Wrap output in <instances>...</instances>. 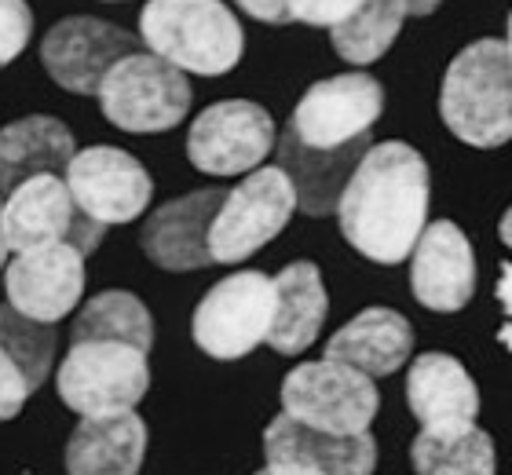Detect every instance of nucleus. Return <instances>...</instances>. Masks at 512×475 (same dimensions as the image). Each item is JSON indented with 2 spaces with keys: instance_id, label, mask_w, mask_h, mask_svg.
Listing matches in <instances>:
<instances>
[{
  "instance_id": "obj_16",
  "label": "nucleus",
  "mask_w": 512,
  "mask_h": 475,
  "mask_svg": "<svg viewBox=\"0 0 512 475\" xmlns=\"http://www.w3.org/2000/svg\"><path fill=\"white\" fill-rule=\"evenodd\" d=\"M417 304L439 315L461 311L476 293V256L469 238L458 223L439 220L425 227L414 245V267H410Z\"/></svg>"
},
{
  "instance_id": "obj_28",
  "label": "nucleus",
  "mask_w": 512,
  "mask_h": 475,
  "mask_svg": "<svg viewBox=\"0 0 512 475\" xmlns=\"http://www.w3.org/2000/svg\"><path fill=\"white\" fill-rule=\"evenodd\" d=\"M33 37V11L26 0H0V70L26 52Z\"/></svg>"
},
{
  "instance_id": "obj_26",
  "label": "nucleus",
  "mask_w": 512,
  "mask_h": 475,
  "mask_svg": "<svg viewBox=\"0 0 512 475\" xmlns=\"http://www.w3.org/2000/svg\"><path fill=\"white\" fill-rule=\"evenodd\" d=\"M406 15H410V0H363L352 19L330 30L333 52L352 66L377 63L399 37Z\"/></svg>"
},
{
  "instance_id": "obj_14",
  "label": "nucleus",
  "mask_w": 512,
  "mask_h": 475,
  "mask_svg": "<svg viewBox=\"0 0 512 475\" xmlns=\"http://www.w3.org/2000/svg\"><path fill=\"white\" fill-rule=\"evenodd\" d=\"M8 304L37 322H63L85 293V253L74 245H37L22 249L4 267Z\"/></svg>"
},
{
  "instance_id": "obj_10",
  "label": "nucleus",
  "mask_w": 512,
  "mask_h": 475,
  "mask_svg": "<svg viewBox=\"0 0 512 475\" xmlns=\"http://www.w3.org/2000/svg\"><path fill=\"white\" fill-rule=\"evenodd\" d=\"M107 227L88 220L74 201L66 176H33L15 187L4 201V238L11 253L37 245H74L81 253H96Z\"/></svg>"
},
{
  "instance_id": "obj_12",
  "label": "nucleus",
  "mask_w": 512,
  "mask_h": 475,
  "mask_svg": "<svg viewBox=\"0 0 512 475\" xmlns=\"http://www.w3.org/2000/svg\"><path fill=\"white\" fill-rule=\"evenodd\" d=\"M136 33L121 30L114 22L74 15L59 19L41 41V63L55 85L74 95H99L103 77L121 63L125 55L139 52Z\"/></svg>"
},
{
  "instance_id": "obj_25",
  "label": "nucleus",
  "mask_w": 512,
  "mask_h": 475,
  "mask_svg": "<svg viewBox=\"0 0 512 475\" xmlns=\"http://www.w3.org/2000/svg\"><path fill=\"white\" fill-rule=\"evenodd\" d=\"M77 340H121L139 351L154 348V318L139 296L125 289H107L92 296L81 315L74 318V344Z\"/></svg>"
},
{
  "instance_id": "obj_31",
  "label": "nucleus",
  "mask_w": 512,
  "mask_h": 475,
  "mask_svg": "<svg viewBox=\"0 0 512 475\" xmlns=\"http://www.w3.org/2000/svg\"><path fill=\"white\" fill-rule=\"evenodd\" d=\"M235 4L256 22H275V26H278V22H293V19H289L286 0H235Z\"/></svg>"
},
{
  "instance_id": "obj_22",
  "label": "nucleus",
  "mask_w": 512,
  "mask_h": 475,
  "mask_svg": "<svg viewBox=\"0 0 512 475\" xmlns=\"http://www.w3.org/2000/svg\"><path fill=\"white\" fill-rule=\"evenodd\" d=\"M414 329L392 307H366L348 326H341L326 344V359L355 366L370 377H388L410 359Z\"/></svg>"
},
{
  "instance_id": "obj_35",
  "label": "nucleus",
  "mask_w": 512,
  "mask_h": 475,
  "mask_svg": "<svg viewBox=\"0 0 512 475\" xmlns=\"http://www.w3.org/2000/svg\"><path fill=\"white\" fill-rule=\"evenodd\" d=\"M443 0H410V15H428V11H436Z\"/></svg>"
},
{
  "instance_id": "obj_23",
  "label": "nucleus",
  "mask_w": 512,
  "mask_h": 475,
  "mask_svg": "<svg viewBox=\"0 0 512 475\" xmlns=\"http://www.w3.org/2000/svg\"><path fill=\"white\" fill-rule=\"evenodd\" d=\"M326 311H330V296H326L319 267L311 260L282 267L275 275V318H271V333H267L271 351L278 355L308 351L322 333Z\"/></svg>"
},
{
  "instance_id": "obj_27",
  "label": "nucleus",
  "mask_w": 512,
  "mask_h": 475,
  "mask_svg": "<svg viewBox=\"0 0 512 475\" xmlns=\"http://www.w3.org/2000/svg\"><path fill=\"white\" fill-rule=\"evenodd\" d=\"M55 340H59L55 337V326L22 315V311H15L8 300L0 304V348L19 362V370L26 373L33 391L41 388L44 380H48V373H52Z\"/></svg>"
},
{
  "instance_id": "obj_36",
  "label": "nucleus",
  "mask_w": 512,
  "mask_h": 475,
  "mask_svg": "<svg viewBox=\"0 0 512 475\" xmlns=\"http://www.w3.org/2000/svg\"><path fill=\"white\" fill-rule=\"evenodd\" d=\"M498 234H502V242L512 249V205H509V212L502 216V223H498Z\"/></svg>"
},
{
  "instance_id": "obj_9",
  "label": "nucleus",
  "mask_w": 512,
  "mask_h": 475,
  "mask_svg": "<svg viewBox=\"0 0 512 475\" xmlns=\"http://www.w3.org/2000/svg\"><path fill=\"white\" fill-rule=\"evenodd\" d=\"M278 147V128L260 103L224 99L205 106L187 132V158L209 176H246Z\"/></svg>"
},
{
  "instance_id": "obj_5",
  "label": "nucleus",
  "mask_w": 512,
  "mask_h": 475,
  "mask_svg": "<svg viewBox=\"0 0 512 475\" xmlns=\"http://www.w3.org/2000/svg\"><path fill=\"white\" fill-rule=\"evenodd\" d=\"M150 388L147 351L121 340H77L55 370V391L81 417L136 410Z\"/></svg>"
},
{
  "instance_id": "obj_32",
  "label": "nucleus",
  "mask_w": 512,
  "mask_h": 475,
  "mask_svg": "<svg viewBox=\"0 0 512 475\" xmlns=\"http://www.w3.org/2000/svg\"><path fill=\"white\" fill-rule=\"evenodd\" d=\"M494 293H498V300L505 307V326L498 329V344H505L512 351V264H502V278H498Z\"/></svg>"
},
{
  "instance_id": "obj_1",
  "label": "nucleus",
  "mask_w": 512,
  "mask_h": 475,
  "mask_svg": "<svg viewBox=\"0 0 512 475\" xmlns=\"http://www.w3.org/2000/svg\"><path fill=\"white\" fill-rule=\"evenodd\" d=\"M428 165L410 143H374L344 187L337 216L355 253L374 264H403L425 234Z\"/></svg>"
},
{
  "instance_id": "obj_38",
  "label": "nucleus",
  "mask_w": 512,
  "mask_h": 475,
  "mask_svg": "<svg viewBox=\"0 0 512 475\" xmlns=\"http://www.w3.org/2000/svg\"><path fill=\"white\" fill-rule=\"evenodd\" d=\"M107 4H121V0H107Z\"/></svg>"
},
{
  "instance_id": "obj_33",
  "label": "nucleus",
  "mask_w": 512,
  "mask_h": 475,
  "mask_svg": "<svg viewBox=\"0 0 512 475\" xmlns=\"http://www.w3.org/2000/svg\"><path fill=\"white\" fill-rule=\"evenodd\" d=\"M256 475H322L308 465H297V461H267V468H260Z\"/></svg>"
},
{
  "instance_id": "obj_15",
  "label": "nucleus",
  "mask_w": 512,
  "mask_h": 475,
  "mask_svg": "<svg viewBox=\"0 0 512 475\" xmlns=\"http://www.w3.org/2000/svg\"><path fill=\"white\" fill-rule=\"evenodd\" d=\"M224 198V187H205L158 205L139 231L143 253L165 271H202L216 264L209 253V227Z\"/></svg>"
},
{
  "instance_id": "obj_4",
  "label": "nucleus",
  "mask_w": 512,
  "mask_h": 475,
  "mask_svg": "<svg viewBox=\"0 0 512 475\" xmlns=\"http://www.w3.org/2000/svg\"><path fill=\"white\" fill-rule=\"evenodd\" d=\"M99 110L121 132H169L191 110V81L154 52H132L99 85Z\"/></svg>"
},
{
  "instance_id": "obj_11",
  "label": "nucleus",
  "mask_w": 512,
  "mask_h": 475,
  "mask_svg": "<svg viewBox=\"0 0 512 475\" xmlns=\"http://www.w3.org/2000/svg\"><path fill=\"white\" fill-rule=\"evenodd\" d=\"M384 110V88L370 74H341L315 81L300 95L289 132L319 150H337L370 136Z\"/></svg>"
},
{
  "instance_id": "obj_3",
  "label": "nucleus",
  "mask_w": 512,
  "mask_h": 475,
  "mask_svg": "<svg viewBox=\"0 0 512 475\" xmlns=\"http://www.w3.org/2000/svg\"><path fill=\"white\" fill-rule=\"evenodd\" d=\"M139 41L183 74H231L246 52L235 11L220 0H147L139 11Z\"/></svg>"
},
{
  "instance_id": "obj_37",
  "label": "nucleus",
  "mask_w": 512,
  "mask_h": 475,
  "mask_svg": "<svg viewBox=\"0 0 512 475\" xmlns=\"http://www.w3.org/2000/svg\"><path fill=\"white\" fill-rule=\"evenodd\" d=\"M505 44L512 48V11H509V37H505Z\"/></svg>"
},
{
  "instance_id": "obj_24",
  "label": "nucleus",
  "mask_w": 512,
  "mask_h": 475,
  "mask_svg": "<svg viewBox=\"0 0 512 475\" xmlns=\"http://www.w3.org/2000/svg\"><path fill=\"white\" fill-rule=\"evenodd\" d=\"M410 461L417 475H494L491 435L472 424H443V428H421L410 446Z\"/></svg>"
},
{
  "instance_id": "obj_8",
  "label": "nucleus",
  "mask_w": 512,
  "mask_h": 475,
  "mask_svg": "<svg viewBox=\"0 0 512 475\" xmlns=\"http://www.w3.org/2000/svg\"><path fill=\"white\" fill-rule=\"evenodd\" d=\"M275 318V278L264 271H235L216 282L194 307V344L209 359H246L256 344H267Z\"/></svg>"
},
{
  "instance_id": "obj_18",
  "label": "nucleus",
  "mask_w": 512,
  "mask_h": 475,
  "mask_svg": "<svg viewBox=\"0 0 512 475\" xmlns=\"http://www.w3.org/2000/svg\"><path fill=\"white\" fill-rule=\"evenodd\" d=\"M275 150H278V169L286 172L289 180H293V187H297L300 212H308V216H330L341 205V194L348 187V180H352V172L366 158L370 136L359 139V143H348V147L319 150L300 143L286 128L278 136Z\"/></svg>"
},
{
  "instance_id": "obj_2",
  "label": "nucleus",
  "mask_w": 512,
  "mask_h": 475,
  "mask_svg": "<svg viewBox=\"0 0 512 475\" xmlns=\"http://www.w3.org/2000/svg\"><path fill=\"white\" fill-rule=\"evenodd\" d=\"M443 125L469 147L494 150L512 139V48L505 41L469 44L454 55L439 92Z\"/></svg>"
},
{
  "instance_id": "obj_17",
  "label": "nucleus",
  "mask_w": 512,
  "mask_h": 475,
  "mask_svg": "<svg viewBox=\"0 0 512 475\" xmlns=\"http://www.w3.org/2000/svg\"><path fill=\"white\" fill-rule=\"evenodd\" d=\"M267 461H297L322 475H374L377 446L374 435H333L300 424L289 413H278L264 432Z\"/></svg>"
},
{
  "instance_id": "obj_19",
  "label": "nucleus",
  "mask_w": 512,
  "mask_h": 475,
  "mask_svg": "<svg viewBox=\"0 0 512 475\" xmlns=\"http://www.w3.org/2000/svg\"><path fill=\"white\" fill-rule=\"evenodd\" d=\"M147 454V424L136 410L81 417L66 443V475H136Z\"/></svg>"
},
{
  "instance_id": "obj_7",
  "label": "nucleus",
  "mask_w": 512,
  "mask_h": 475,
  "mask_svg": "<svg viewBox=\"0 0 512 475\" xmlns=\"http://www.w3.org/2000/svg\"><path fill=\"white\" fill-rule=\"evenodd\" d=\"M297 209V187L286 172L278 165L253 169L238 187L227 190L209 227V253L216 264H242L278 238Z\"/></svg>"
},
{
  "instance_id": "obj_6",
  "label": "nucleus",
  "mask_w": 512,
  "mask_h": 475,
  "mask_svg": "<svg viewBox=\"0 0 512 475\" xmlns=\"http://www.w3.org/2000/svg\"><path fill=\"white\" fill-rule=\"evenodd\" d=\"M377 395L370 373L333 362L322 355L319 362H300L282 380V413L297 417L308 428L333 435H363L377 417Z\"/></svg>"
},
{
  "instance_id": "obj_30",
  "label": "nucleus",
  "mask_w": 512,
  "mask_h": 475,
  "mask_svg": "<svg viewBox=\"0 0 512 475\" xmlns=\"http://www.w3.org/2000/svg\"><path fill=\"white\" fill-rule=\"evenodd\" d=\"M30 395H33V388H30V380H26V373L19 370V362L0 348V421L19 417Z\"/></svg>"
},
{
  "instance_id": "obj_29",
  "label": "nucleus",
  "mask_w": 512,
  "mask_h": 475,
  "mask_svg": "<svg viewBox=\"0 0 512 475\" xmlns=\"http://www.w3.org/2000/svg\"><path fill=\"white\" fill-rule=\"evenodd\" d=\"M289 19L308 22V26H341L344 19H352L363 0H286Z\"/></svg>"
},
{
  "instance_id": "obj_34",
  "label": "nucleus",
  "mask_w": 512,
  "mask_h": 475,
  "mask_svg": "<svg viewBox=\"0 0 512 475\" xmlns=\"http://www.w3.org/2000/svg\"><path fill=\"white\" fill-rule=\"evenodd\" d=\"M8 253H11V245H8V238H4V194H0V271L8 267Z\"/></svg>"
},
{
  "instance_id": "obj_13",
  "label": "nucleus",
  "mask_w": 512,
  "mask_h": 475,
  "mask_svg": "<svg viewBox=\"0 0 512 475\" xmlns=\"http://www.w3.org/2000/svg\"><path fill=\"white\" fill-rule=\"evenodd\" d=\"M66 187L74 194L88 220L103 227H118L143 216L154 198V180L132 154L118 147H85L77 150L70 169H66Z\"/></svg>"
},
{
  "instance_id": "obj_20",
  "label": "nucleus",
  "mask_w": 512,
  "mask_h": 475,
  "mask_svg": "<svg viewBox=\"0 0 512 475\" xmlns=\"http://www.w3.org/2000/svg\"><path fill=\"white\" fill-rule=\"evenodd\" d=\"M77 154L74 132L48 114L19 117L0 128V194L22 187L33 176H66Z\"/></svg>"
},
{
  "instance_id": "obj_21",
  "label": "nucleus",
  "mask_w": 512,
  "mask_h": 475,
  "mask_svg": "<svg viewBox=\"0 0 512 475\" xmlns=\"http://www.w3.org/2000/svg\"><path fill=\"white\" fill-rule=\"evenodd\" d=\"M406 402L421 428H443V424H472L480 413V391L476 380L465 373L458 359L428 351L417 355L406 377Z\"/></svg>"
}]
</instances>
